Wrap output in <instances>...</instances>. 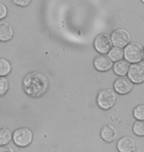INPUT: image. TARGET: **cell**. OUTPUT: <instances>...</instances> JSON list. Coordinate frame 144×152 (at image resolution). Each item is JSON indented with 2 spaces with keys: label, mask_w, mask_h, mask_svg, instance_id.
Listing matches in <instances>:
<instances>
[{
  "label": "cell",
  "mask_w": 144,
  "mask_h": 152,
  "mask_svg": "<svg viewBox=\"0 0 144 152\" xmlns=\"http://www.w3.org/2000/svg\"><path fill=\"white\" fill-rule=\"evenodd\" d=\"M143 56V48L139 42H129L124 50V57L129 63L140 62Z\"/></svg>",
  "instance_id": "7a4b0ae2"
},
{
  "label": "cell",
  "mask_w": 144,
  "mask_h": 152,
  "mask_svg": "<svg viewBox=\"0 0 144 152\" xmlns=\"http://www.w3.org/2000/svg\"><path fill=\"white\" fill-rule=\"evenodd\" d=\"M129 62L125 59L118 60L114 63V72L118 76H124L127 74L128 69H129Z\"/></svg>",
  "instance_id": "4fadbf2b"
},
{
  "label": "cell",
  "mask_w": 144,
  "mask_h": 152,
  "mask_svg": "<svg viewBox=\"0 0 144 152\" xmlns=\"http://www.w3.org/2000/svg\"><path fill=\"white\" fill-rule=\"evenodd\" d=\"M12 139V133L7 127L0 129V146L7 145Z\"/></svg>",
  "instance_id": "9a60e30c"
},
{
  "label": "cell",
  "mask_w": 144,
  "mask_h": 152,
  "mask_svg": "<svg viewBox=\"0 0 144 152\" xmlns=\"http://www.w3.org/2000/svg\"><path fill=\"white\" fill-rule=\"evenodd\" d=\"M112 42L114 47H118L124 48L130 42L131 36L129 32L125 29H116L111 35Z\"/></svg>",
  "instance_id": "5b68a950"
},
{
  "label": "cell",
  "mask_w": 144,
  "mask_h": 152,
  "mask_svg": "<svg viewBox=\"0 0 144 152\" xmlns=\"http://www.w3.org/2000/svg\"><path fill=\"white\" fill-rule=\"evenodd\" d=\"M128 79L133 84H140L144 82V63L136 62L129 66L127 72Z\"/></svg>",
  "instance_id": "8992f818"
},
{
  "label": "cell",
  "mask_w": 144,
  "mask_h": 152,
  "mask_svg": "<svg viewBox=\"0 0 144 152\" xmlns=\"http://www.w3.org/2000/svg\"><path fill=\"white\" fill-rule=\"evenodd\" d=\"M14 143L19 147H27L31 144L33 140V132L32 130L27 127H21L14 132L12 135Z\"/></svg>",
  "instance_id": "277c9868"
},
{
  "label": "cell",
  "mask_w": 144,
  "mask_h": 152,
  "mask_svg": "<svg viewBox=\"0 0 144 152\" xmlns=\"http://www.w3.org/2000/svg\"><path fill=\"white\" fill-rule=\"evenodd\" d=\"M133 132L138 136H144V121H136L133 124Z\"/></svg>",
  "instance_id": "e0dca14e"
},
{
  "label": "cell",
  "mask_w": 144,
  "mask_h": 152,
  "mask_svg": "<svg viewBox=\"0 0 144 152\" xmlns=\"http://www.w3.org/2000/svg\"><path fill=\"white\" fill-rule=\"evenodd\" d=\"M11 72V63L5 58H0V76H6Z\"/></svg>",
  "instance_id": "2e32d148"
},
{
  "label": "cell",
  "mask_w": 144,
  "mask_h": 152,
  "mask_svg": "<svg viewBox=\"0 0 144 152\" xmlns=\"http://www.w3.org/2000/svg\"><path fill=\"white\" fill-rule=\"evenodd\" d=\"M133 115L137 121H144V105H139L133 110Z\"/></svg>",
  "instance_id": "d6986e66"
},
{
  "label": "cell",
  "mask_w": 144,
  "mask_h": 152,
  "mask_svg": "<svg viewBox=\"0 0 144 152\" xmlns=\"http://www.w3.org/2000/svg\"><path fill=\"white\" fill-rule=\"evenodd\" d=\"M9 89V81L5 76H0V96L7 93Z\"/></svg>",
  "instance_id": "ac0fdd59"
},
{
  "label": "cell",
  "mask_w": 144,
  "mask_h": 152,
  "mask_svg": "<svg viewBox=\"0 0 144 152\" xmlns=\"http://www.w3.org/2000/svg\"><path fill=\"white\" fill-rule=\"evenodd\" d=\"M48 88V79L41 72H31L23 79V89L27 95L31 97H41L47 92Z\"/></svg>",
  "instance_id": "6da1fadb"
},
{
  "label": "cell",
  "mask_w": 144,
  "mask_h": 152,
  "mask_svg": "<svg viewBox=\"0 0 144 152\" xmlns=\"http://www.w3.org/2000/svg\"><path fill=\"white\" fill-rule=\"evenodd\" d=\"M141 2L143 3V4H144V0H141Z\"/></svg>",
  "instance_id": "cb8c5ba5"
},
{
  "label": "cell",
  "mask_w": 144,
  "mask_h": 152,
  "mask_svg": "<svg viewBox=\"0 0 144 152\" xmlns=\"http://www.w3.org/2000/svg\"><path fill=\"white\" fill-rule=\"evenodd\" d=\"M142 58L144 59V48H143V56H142Z\"/></svg>",
  "instance_id": "603a6c76"
},
{
  "label": "cell",
  "mask_w": 144,
  "mask_h": 152,
  "mask_svg": "<svg viewBox=\"0 0 144 152\" xmlns=\"http://www.w3.org/2000/svg\"><path fill=\"white\" fill-rule=\"evenodd\" d=\"M108 56L115 62L118 61V60H121L124 58V48L118 47H112V48L108 53Z\"/></svg>",
  "instance_id": "5bb4252c"
},
{
  "label": "cell",
  "mask_w": 144,
  "mask_h": 152,
  "mask_svg": "<svg viewBox=\"0 0 144 152\" xmlns=\"http://www.w3.org/2000/svg\"><path fill=\"white\" fill-rule=\"evenodd\" d=\"M12 2L15 3L16 5L18 6H21V7H26V6H28L31 2H32V0H11Z\"/></svg>",
  "instance_id": "44dd1931"
},
{
  "label": "cell",
  "mask_w": 144,
  "mask_h": 152,
  "mask_svg": "<svg viewBox=\"0 0 144 152\" xmlns=\"http://www.w3.org/2000/svg\"><path fill=\"white\" fill-rule=\"evenodd\" d=\"M116 147L119 152H132L135 148V143L129 136H124L118 141Z\"/></svg>",
  "instance_id": "8fae6325"
},
{
  "label": "cell",
  "mask_w": 144,
  "mask_h": 152,
  "mask_svg": "<svg viewBox=\"0 0 144 152\" xmlns=\"http://www.w3.org/2000/svg\"><path fill=\"white\" fill-rule=\"evenodd\" d=\"M13 27L7 21H0V41L8 42L13 37Z\"/></svg>",
  "instance_id": "30bf717a"
},
{
  "label": "cell",
  "mask_w": 144,
  "mask_h": 152,
  "mask_svg": "<svg viewBox=\"0 0 144 152\" xmlns=\"http://www.w3.org/2000/svg\"><path fill=\"white\" fill-rule=\"evenodd\" d=\"M94 66L98 71L105 72L113 67V60L108 54H100L94 59Z\"/></svg>",
  "instance_id": "9c48e42d"
},
{
  "label": "cell",
  "mask_w": 144,
  "mask_h": 152,
  "mask_svg": "<svg viewBox=\"0 0 144 152\" xmlns=\"http://www.w3.org/2000/svg\"><path fill=\"white\" fill-rule=\"evenodd\" d=\"M133 88V83L131 82L127 77L124 76H121L118 78L114 83V89L115 92L121 94V95H124V94L129 93Z\"/></svg>",
  "instance_id": "ba28073f"
},
{
  "label": "cell",
  "mask_w": 144,
  "mask_h": 152,
  "mask_svg": "<svg viewBox=\"0 0 144 152\" xmlns=\"http://www.w3.org/2000/svg\"><path fill=\"white\" fill-rule=\"evenodd\" d=\"M116 94L114 90L110 88H105L98 93L97 103L98 106L103 110H109L115 104Z\"/></svg>",
  "instance_id": "3957f363"
},
{
  "label": "cell",
  "mask_w": 144,
  "mask_h": 152,
  "mask_svg": "<svg viewBox=\"0 0 144 152\" xmlns=\"http://www.w3.org/2000/svg\"><path fill=\"white\" fill-rule=\"evenodd\" d=\"M0 152H14L13 148L8 146V145H2L0 146Z\"/></svg>",
  "instance_id": "7402d4cb"
},
{
  "label": "cell",
  "mask_w": 144,
  "mask_h": 152,
  "mask_svg": "<svg viewBox=\"0 0 144 152\" xmlns=\"http://www.w3.org/2000/svg\"><path fill=\"white\" fill-rule=\"evenodd\" d=\"M113 47L111 36L108 34H100L94 41V48L101 54H107Z\"/></svg>",
  "instance_id": "52a82bcc"
},
{
  "label": "cell",
  "mask_w": 144,
  "mask_h": 152,
  "mask_svg": "<svg viewBox=\"0 0 144 152\" xmlns=\"http://www.w3.org/2000/svg\"><path fill=\"white\" fill-rule=\"evenodd\" d=\"M7 13H8L7 7L5 6V4L0 2V20L4 19V18L7 16Z\"/></svg>",
  "instance_id": "ffe728a7"
},
{
  "label": "cell",
  "mask_w": 144,
  "mask_h": 152,
  "mask_svg": "<svg viewBox=\"0 0 144 152\" xmlns=\"http://www.w3.org/2000/svg\"><path fill=\"white\" fill-rule=\"evenodd\" d=\"M116 135H118V132L112 124H107L101 130V137L106 142H113L116 138Z\"/></svg>",
  "instance_id": "7c38bea8"
}]
</instances>
